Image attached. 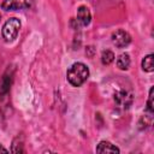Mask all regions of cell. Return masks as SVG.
Listing matches in <instances>:
<instances>
[{
  "mask_svg": "<svg viewBox=\"0 0 154 154\" xmlns=\"http://www.w3.org/2000/svg\"><path fill=\"white\" fill-rule=\"evenodd\" d=\"M67 81L73 87H81L89 77V70L83 63H75L67 70Z\"/></svg>",
  "mask_w": 154,
  "mask_h": 154,
  "instance_id": "obj_1",
  "label": "cell"
},
{
  "mask_svg": "<svg viewBox=\"0 0 154 154\" xmlns=\"http://www.w3.org/2000/svg\"><path fill=\"white\" fill-rule=\"evenodd\" d=\"M20 29V20L18 18H10L2 26V37L5 41H13Z\"/></svg>",
  "mask_w": 154,
  "mask_h": 154,
  "instance_id": "obj_2",
  "label": "cell"
},
{
  "mask_svg": "<svg viewBox=\"0 0 154 154\" xmlns=\"http://www.w3.org/2000/svg\"><path fill=\"white\" fill-rule=\"evenodd\" d=\"M32 0H4L1 8L5 11H16V10H26L32 6Z\"/></svg>",
  "mask_w": 154,
  "mask_h": 154,
  "instance_id": "obj_3",
  "label": "cell"
},
{
  "mask_svg": "<svg viewBox=\"0 0 154 154\" xmlns=\"http://www.w3.org/2000/svg\"><path fill=\"white\" fill-rule=\"evenodd\" d=\"M134 96L126 89H119L114 93V102L122 108H129L132 103Z\"/></svg>",
  "mask_w": 154,
  "mask_h": 154,
  "instance_id": "obj_4",
  "label": "cell"
},
{
  "mask_svg": "<svg viewBox=\"0 0 154 154\" xmlns=\"http://www.w3.org/2000/svg\"><path fill=\"white\" fill-rule=\"evenodd\" d=\"M112 41L118 48H123V47H126L131 42V36L125 30L119 29L112 34Z\"/></svg>",
  "mask_w": 154,
  "mask_h": 154,
  "instance_id": "obj_5",
  "label": "cell"
},
{
  "mask_svg": "<svg viewBox=\"0 0 154 154\" xmlns=\"http://www.w3.org/2000/svg\"><path fill=\"white\" fill-rule=\"evenodd\" d=\"M12 76H13V72L10 71V69H7L6 72L2 75L1 81H0V95L1 96L7 95V93L10 91V88L12 84Z\"/></svg>",
  "mask_w": 154,
  "mask_h": 154,
  "instance_id": "obj_6",
  "label": "cell"
},
{
  "mask_svg": "<svg viewBox=\"0 0 154 154\" xmlns=\"http://www.w3.org/2000/svg\"><path fill=\"white\" fill-rule=\"evenodd\" d=\"M90 19H91V14L89 8L87 6H79L77 10V20L83 26H87L90 23Z\"/></svg>",
  "mask_w": 154,
  "mask_h": 154,
  "instance_id": "obj_7",
  "label": "cell"
},
{
  "mask_svg": "<svg viewBox=\"0 0 154 154\" xmlns=\"http://www.w3.org/2000/svg\"><path fill=\"white\" fill-rule=\"evenodd\" d=\"M97 153H119V148L108 141H101L96 147Z\"/></svg>",
  "mask_w": 154,
  "mask_h": 154,
  "instance_id": "obj_8",
  "label": "cell"
},
{
  "mask_svg": "<svg viewBox=\"0 0 154 154\" xmlns=\"http://www.w3.org/2000/svg\"><path fill=\"white\" fill-rule=\"evenodd\" d=\"M117 66L120 70H128L130 66V57L128 53H123L117 59Z\"/></svg>",
  "mask_w": 154,
  "mask_h": 154,
  "instance_id": "obj_9",
  "label": "cell"
},
{
  "mask_svg": "<svg viewBox=\"0 0 154 154\" xmlns=\"http://www.w3.org/2000/svg\"><path fill=\"white\" fill-rule=\"evenodd\" d=\"M142 69L143 71L152 72L154 70V64H153V54H148L143 58L142 60Z\"/></svg>",
  "mask_w": 154,
  "mask_h": 154,
  "instance_id": "obj_10",
  "label": "cell"
},
{
  "mask_svg": "<svg viewBox=\"0 0 154 154\" xmlns=\"http://www.w3.org/2000/svg\"><path fill=\"white\" fill-rule=\"evenodd\" d=\"M113 60H114V54H113L112 51L106 49V51L102 52V54H101V61H102L103 65H109Z\"/></svg>",
  "mask_w": 154,
  "mask_h": 154,
  "instance_id": "obj_11",
  "label": "cell"
},
{
  "mask_svg": "<svg viewBox=\"0 0 154 154\" xmlns=\"http://www.w3.org/2000/svg\"><path fill=\"white\" fill-rule=\"evenodd\" d=\"M153 91H154V89L153 88H150V90H149V97H148V101H147V111L149 112V113H153Z\"/></svg>",
  "mask_w": 154,
  "mask_h": 154,
  "instance_id": "obj_12",
  "label": "cell"
},
{
  "mask_svg": "<svg viewBox=\"0 0 154 154\" xmlns=\"http://www.w3.org/2000/svg\"><path fill=\"white\" fill-rule=\"evenodd\" d=\"M0 18H1V17H0Z\"/></svg>",
  "mask_w": 154,
  "mask_h": 154,
  "instance_id": "obj_13",
  "label": "cell"
}]
</instances>
